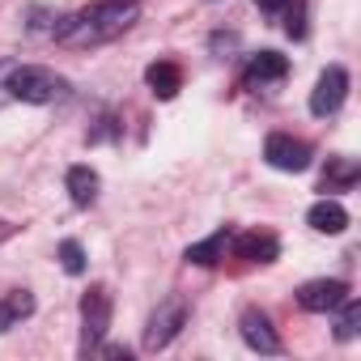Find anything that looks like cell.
<instances>
[{
	"mask_svg": "<svg viewBox=\"0 0 361 361\" xmlns=\"http://www.w3.org/2000/svg\"><path fill=\"white\" fill-rule=\"evenodd\" d=\"M136 13H140L136 0H98V5H90V9L64 18V22L56 26V39H60L64 47L111 43V39H119V35L136 22Z\"/></svg>",
	"mask_w": 361,
	"mask_h": 361,
	"instance_id": "1",
	"label": "cell"
},
{
	"mask_svg": "<svg viewBox=\"0 0 361 361\" xmlns=\"http://www.w3.org/2000/svg\"><path fill=\"white\" fill-rule=\"evenodd\" d=\"M9 94H13L18 102H35V106H43V102L64 98V94H68V81L56 77L51 68H35V64H26V68H18V73L9 77Z\"/></svg>",
	"mask_w": 361,
	"mask_h": 361,
	"instance_id": "2",
	"label": "cell"
},
{
	"mask_svg": "<svg viewBox=\"0 0 361 361\" xmlns=\"http://www.w3.org/2000/svg\"><path fill=\"white\" fill-rule=\"evenodd\" d=\"M183 323H188V302H183V298H166V302L149 314V327H145V348H149V353L166 348L178 331H183Z\"/></svg>",
	"mask_w": 361,
	"mask_h": 361,
	"instance_id": "3",
	"label": "cell"
},
{
	"mask_svg": "<svg viewBox=\"0 0 361 361\" xmlns=\"http://www.w3.org/2000/svg\"><path fill=\"white\" fill-rule=\"evenodd\" d=\"M344 98H348V73L340 64H331V68L319 73V81L310 90V115H319V119L323 115H336Z\"/></svg>",
	"mask_w": 361,
	"mask_h": 361,
	"instance_id": "4",
	"label": "cell"
},
{
	"mask_svg": "<svg viewBox=\"0 0 361 361\" xmlns=\"http://www.w3.org/2000/svg\"><path fill=\"white\" fill-rule=\"evenodd\" d=\"M264 157H268V166H272V170L298 174V170H306V166H310V145H306V140H298V136H289V132H272V136H268V145H264Z\"/></svg>",
	"mask_w": 361,
	"mask_h": 361,
	"instance_id": "5",
	"label": "cell"
},
{
	"mask_svg": "<svg viewBox=\"0 0 361 361\" xmlns=\"http://www.w3.org/2000/svg\"><path fill=\"white\" fill-rule=\"evenodd\" d=\"M111 327V293L102 285H94L85 298H81V336H85V348L98 344Z\"/></svg>",
	"mask_w": 361,
	"mask_h": 361,
	"instance_id": "6",
	"label": "cell"
},
{
	"mask_svg": "<svg viewBox=\"0 0 361 361\" xmlns=\"http://www.w3.org/2000/svg\"><path fill=\"white\" fill-rule=\"evenodd\" d=\"M348 298V285L344 281H306L302 289H298V306L302 310H336L340 302Z\"/></svg>",
	"mask_w": 361,
	"mask_h": 361,
	"instance_id": "7",
	"label": "cell"
},
{
	"mask_svg": "<svg viewBox=\"0 0 361 361\" xmlns=\"http://www.w3.org/2000/svg\"><path fill=\"white\" fill-rule=\"evenodd\" d=\"M238 327H243V340H247L255 353H281V336L272 331V323H268L264 310H243Z\"/></svg>",
	"mask_w": 361,
	"mask_h": 361,
	"instance_id": "8",
	"label": "cell"
},
{
	"mask_svg": "<svg viewBox=\"0 0 361 361\" xmlns=\"http://www.w3.org/2000/svg\"><path fill=\"white\" fill-rule=\"evenodd\" d=\"M306 221H310V230H319V234H344V230H348V213H344L340 200H319V204H310Z\"/></svg>",
	"mask_w": 361,
	"mask_h": 361,
	"instance_id": "9",
	"label": "cell"
},
{
	"mask_svg": "<svg viewBox=\"0 0 361 361\" xmlns=\"http://www.w3.org/2000/svg\"><path fill=\"white\" fill-rule=\"evenodd\" d=\"M234 247H238V255H243V259H251V264H272V259L281 255L276 234H243Z\"/></svg>",
	"mask_w": 361,
	"mask_h": 361,
	"instance_id": "10",
	"label": "cell"
},
{
	"mask_svg": "<svg viewBox=\"0 0 361 361\" xmlns=\"http://www.w3.org/2000/svg\"><path fill=\"white\" fill-rule=\"evenodd\" d=\"M145 81H149V90L157 98H174L178 85H183V73H178V64H170V60H157V64H149Z\"/></svg>",
	"mask_w": 361,
	"mask_h": 361,
	"instance_id": "11",
	"label": "cell"
},
{
	"mask_svg": "<svg viewBox=\"0 0 361 361\" xmlns=\"http://www.w3.org/2000/svg\"><path fill=\"white\" fill-rule=\"evenodd\" d=\"M64 183H68L73 204H81V209H85V204H94V200H98V170H90V166H73Z\"/></svg>",
	"mask_w": 361,
	"mask_h": 361,
	"instance_id": "12",
	"label": "cell"
},
{
	"mask_svg": "<svg viewBox=\"0 0 361 361\" xmlns=\"http://www.w3.org/2000/svg\"><path fill=\"white\" fill-rule=\"evenodd\" d=\"M285 73H289V60L281 51H259L247 64V81H281Z\"/></svg>",
	"mask_w": 361,
	"mask_h": 361,
	"instance_id": "13",
	"label": "cell"
},
{
	"mask_svg": "<svg viewBox=\"0 0 361 361\" xmlns=\"http://www.w3.org/2000/svg\"><path fill=\"white\" fill-rule=\"evenodd\" d=\"M226 230H217V234H209L204 243H192L188 247V264H200V268H209V264H217L221 259V251H226Z\"/></svg>",
	"mask_w": 361,
	"mask_h": 361,
	"instance_id": "14",
	"label": "cell"
},
{
	"mask_svg": "<svg viewBox=\"0 0 361 361\" xmlns=\"http://www.w3.org/2000/svg\"><path fill=\"white\" fill-rule=\"evenodd\" d=\"M60 264H64L68 276H81V272H85V251H81L77 238H64V243H60Z\"/></svg>",
	"mask_w": 361,
	"mask_h": 361,
	"instance_id": "15",
	"label": "cell"
},
{
	"mask_svg": "<svg viewBox=\"0 0 361 361\" xmlns=\"http://www.w3.org/2000/svg\"><path fill=\"white\" fill-rule=\"evenodd\" d=\"M340 306H344V314H340V327H336V336H340V340H353V336L361 331V306H357L353 298H344Z\"/></svg>",
	"mask_w": 361,
	"mask_h": 361,
	"instance_id": "16",
	"label": "cell"
},
{
	"mask_svg": "<svg viewBox=\"0 0 361 361\" xmlns=\"http://www.w3.org/2000/svg\"><path fill=\"white\" fill-rule=\"evenodd\" d=\"M5 306H9V314H13V319H26V314L35 310V298H30L26 289H18V293H9V302H5Z\"/></svg>",
	"mask_w": 361,
	"mask_h": 361,
	"instance_id": "17",
	"label": "cell"
},
{
	"mask_svg": "<svg viewBox=\"0 0 361 361\" xmlns=\"http://www.w3.org/2000/svg\"><path fill=\"white\" fill-rule=\"evenodd\" d=\"M13 323H18V319H13V314H9V306H5V302H0V331H9V327H13Z\"/></svg>",
	"mask_w": 361,
	"mask_h": 361,
	"instance_id": "18",
	"label": "cell"
},
{
	"mask_svg": "<svg viewBox=\"0 0 361 361\" xmlns=\"http://www.w3.org/2000/svg\"><path fill=\"white\" fill-rule=\"evenodd\" d=\"M255 5H259V9H268V13H276V9H285V5H289V0H255Z\"/></svg>",
	"mask_w": 361,
	"mask_h": 361,
	"instance_id": "19",
	"label": "cell"
}]
</instances>
